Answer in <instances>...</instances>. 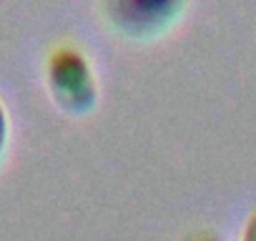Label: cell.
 <instances>
[{"instance_id":"cell-1","label":"cell","mask_w":256,"mask_h":241,"mask_svg":"<svg viewBox=\"0 0 256 241\" xmlns=\"http://www.w3.org/2000/svg\"><path fill=\"white\" fill-rule=\"evenodd\" d=\"M53 98L68 110H86L98 96L96 73L86 53L73 43H58L46 63Z\"/></svg>"},{"instance_id":"cell-2","label":"cell","mask_w":256,"mask_h":241,"mask_svg":"<svg viewBox=\"0 0 256 241\" xmlns=\"http://www.w3.org/2000/svg\"><path fill=\"white\" fill-rule=\"evenodd\" d=\"M113 28L131 38H151L166 30L184 10L186 0H100Z\"/></svg>"},{"instance_id":"cell-3","label":"cell","mask_w":256,"mask_h":241,"mask_svg":"<svg viewBox=\"0 0 256 241\" xmlns=\"http://www.w3.org/2000/svg\"><path fill=\"white\" fill-rule=\"evenodd\" d=\"M6 144H8V113H6L3 103H0V156L6 151Z\"/></svg>"},{"instance_id":"cell-4","label":"cell","mask_w":256,"mask_h":241,"mask_svg":"<svg viewBox=\"0 0 256 241\" xmlns=\"http://www.w3.org/2000/svg\"><path fill=\"white\" fill-rule=\"evenodd\" d=\"M241 241H256V211L248 216L246 228H244V238H241Z\"/></svg>"},{"instance_id":"cell-5","label":"cell","mask_w":256,"mask_h":241,"mask_svg":"<svg viewBox=\"0 0 256 241\" xmlns=\"http://www.w3.org/2000/svg\"><path fill=\"white\" fill-rule=\"evenodd\" d=\"M194 241H218V236H208V234H201V236H196Z\"/></svg>"}]
</instances>
